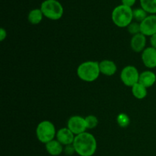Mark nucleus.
Wrapping results in <instances>:
<instances>
[{
    "mask_svg": "<svg viewBox=\"0 0 156 156\" xmlns=\"http://www.w3.org/2000/svg\"><path fill=\"white\" fill-rule=\"evenodd\" d=\"M73 145L76 153L79 156L94 155L98 146L95 137L88 132L76 136Z\"/></svg>",
    "mask_w": 156,
    "mask_h": 156,
    "instance_id": "1",
    "label": "nucleus"
},
{
    "mask_svg": "<svg viewBox=\"0 0 156 156\" xmlns=\"http://www.w3.org/2000/svg\"><path fill=\"white\" fill-rule=\"evenodd\" d=\"M77 76L81 80L86 82H94L101 74L99 62L96 61H85L78 66Z\"/></svg>",
    "mask_w": 156,
    "mask_h": 156,
    "instance_id": "2",
    "label": "nucleus"
},
{
    "mask_svg": "<svg viewBox=\"0 0 156 156\" xmlns=\"http://www.w3.org/2000/svg\"><path fill=\"white\" fill-rule=\"evenodd\" d=\"M133 11L132 8L122 4L114 8L111 14L114 24L118 27H127L133 20Z\"/></svg>",
    "mask_w": 156,
    "mask_h": 156,
    "instance_id": "3",
    "label": "nucleus"
},
{
    "mask_svg": "<svg viewBox=\"0 0 156 156\" xmlns=\"http://www.w3.org/2000/svg\"><path fill=\"white\" fill-rule=\"evenodd\" d=\"M40 9L44 17L53 21L60 19L63 15V7L57 0H44Z\"/></svg>",
    "mask_w": 156,
    "mask_h": 156,
    "instance_id": "4",
    "label": "nucleus"
},
{
    "mask_svg": "<svg viewBox=\"0 0 156 156\" xmlns=\"http://www.w3.org/2000/svg\"><path fill=\"white\" fill-rule=\"evenodd\" d=\"M56 130L54 124L49 120H44L38 123L36 129V136L41 143L47 144L55 139Z\"/></svg>",
    "mask_w": 156,
    "mask_h": 156,
    "instance_id": "5",
    "label": "nucleus"
},
{
    "mask_svg": "<svg viewBox=\"0 0 156 156\" xmlns=\"http://www.w3.org/2000/svg\"><path fill=\"white\" fill-rule=\"evenodd\" d=\"M140 73L133 66H126L120 73V79L123 85L127 87H133L138 83L140 79Z\"/></svg>",
    "mask_w": 156,
    "mask_h": 156,
    "instance_id": "6",
    "label": "nucleus"
},
{
    "mask_svg": "<svg viewBox=\"0 0 156 156\" xmlns=\"http://www.w3.org/2000/svg\"><path fill=\"white\" fill-rule=\"evenodd\" d=\"M67 127L75 136L86 132L87 126L85 118L79 115L72 116L67 121Z\"/></svg>",
    "mask_w": 156,
    "mask_h": 156,
    "instance_id": "7",
    "label": "nucleus"
},
{
    "mask_svg": "<svg viewBox=\"0 0 156 156\" xmlns=\"http://www.w3.org/2000/svg\"><path fill=\"white\" fill-rule=\"evenodd\" d=\"M140 31L146 37H152L156 34V15H148L140 22Z\"/></svg>",
    "mask_w": 156,
    "mask_h": 156,
    "instance_id": "8",
    "label": "nucleus"
},
{
    "mask_svg": "<svg viewBox=\"0 0 156 156\" xmlns=\"http://www.w3.org/2000/svg\"><path fill=\"white\" fill-rule=\"evenodd\" d=\"M142 61L149 69L156 68V49L152 47H146L141 54Z\"/></svg>",
    "mask_w": 156,
    "mask_h": 156,
    "instance_id": "9",
    "label": "nucleus"
},
{
    "mask_svg": "<svg viewBox=\"0 0 156 156\" xmlns=\"http://www.w3.org/2000/svg\"><path fill=\"white\" fill-rule=\"evenodd\" d=\"M76 136L68 127L61 128L56 133V138L62 146L73 145Z\"/></svg>",
    "mask_w": 156,
    "mask_h": 156,
    "instance_id": "10",
    "label": "nucleus"
},
{
    "mask_svg": "<svg viewBox=\"0 0 156 156\" xmlns=\"http://www.w3.org/2000/svg\"><path fill=\"white\" fill-rule=\"evenodd\" d=\"M146 36L142 33L136 34L132 37L130 41L131 49L136 53L143 52L146 49Z\"/></svg>",
    "mask_w": 156,
    "mask_h": 156,
    "instance_id": "11",
    "label": "nucleus"
},
{
    "mask_svg": "<svg viewBox=\"0 0 156 156\" xmlns=\"http://www.w3.org/2000/svg\"><path fill=\"white\" fill-rule=\"evenodd\" d=\"M99 68L101 74L107 76H112L117 70L115 62L110 59H104L99 62Z\"/></svg>",
    "mask_w": 156,
    "mask_h": 156,
    "instance_id": "12",
    "label": "nucleus"
},
{
    "mask_svg": "<svg viewBox=\"0 0 156 156\" xmlns=\"http://www.w3.org/2000/svg\"><path fill=\"white\" fill-rule=\"evenodd\" d=\"M139 82L146 88L153 86L156 83V74L150 70H146L140 73Z\"/></svg>",
    "mask_w": 156,
    "mask_h": 156,
    "instance_id": "13",
    "label": "nucleus"
},
{
    "mask_svg": "<svg viewBox=\"0 0 156 156\" xmlns=\"http://www.w3.org/2000/svg\"><path fill=\"white\" fill-rule=\"evenodd\" d=\"M47 152L52 156H58L62 154L64 149L62 145L57 140H53L45 144Z\"/></svg>",
    "mask_w": 156,
    "mask_h": 156,
    "instance_id": "14",
    "label": "nucleus"
},
{
    "mask_svg": "<svg viewBox=\"0 0 156 156\" xmlns=\"http://www.w3.org/2000/svg\"><path fill=\"white\" fill-rule=\"evenodd\" d=\"M132 94L134 97L139 100L144 99L147 96V88L144 85H141L140 82L135 84L133 87H131Z\"/></svg>",
    "mask_w": 156,
    "mask_h": 156,
    "instance_id": "15",
    "label": "nucleus"
},
{
    "mask_svg": "<svg viewBox=\"0 0 156 156\" xmlns=\"http://www.w3.org/2000/svg\"><path fill=\"white\" fill-rule=\"evenodd\" d=\"M43 17H44V15H43V12L41 9H34L30 10L28 13L27 20H28L29 23L36 25L42 21Z\"/></svg>",
    "mask_w": 156,
    "mask_h": 156,
    "instance_id": "16",
    "label": "nucleus"
},
{
    "mask_svg": "<svg viewBox=\"0 0 156 156\" xmlns=\"http://www.w3.org/2000/svg\"><path fill=\"white\" fill-rule=\"evenodd\" d=\"M140 5L148 14L156 15V0H140Z\"/></svg>",
    "mask_w": 156,
    "mask_h": 156,
    "instance_id": "17",
    "label": "nucleus"
},
{
    "mask_svg": "<svg viewBox=\"0 0 156 156\" xmlns=\"http://www.w3.org/2000/svg\"><path fill=\"white\" fill-rule=\"evenodd\" d=\"M117 122L119 126L122 128L127 127L130 123L129 117L125 113H120L117 117Z\"/></svg>",
    "mask_w": 156,
    "mask_h": 156,
    "instance_id": "18",
    "label": "nucleus"
},
{
    "mask_svg": "<svg viewBox=\"0 0 156 156\" xmlns=\"http://www.w3.org/2000/svg\"><path fill=\"white\" fill-rule=\"evenodd\" d=\"M133 19L140 23L142 22L148 16L147 12L142 8H137V9H133Z\"/></svg>",
    "mask_w": 156,
    "mask_h": 156,
    "instance_id": "19",
    "label": "nucleus"
},
{
    "mask_svg": "<svg viewBox=\"0 0 156 156\" xmlns=\"http://www.w3.org/2000/svg\"><path fill=\"white\" fill-rule=\"evenodd\" d=\"M86 122L87 129H94L98 124V119L94 115H88L85 117Z\"/></svg>",
    "mask_w": 156,
    "mask_h": 156,
    "instance_id": "20",
    "label": "nucleus"
},
{
    "mask_svg": "<svg viewBox=\"0 0 156 156\" xmlns=\"http://www.w3.org/2000/svg\"><path fill=\"white\" fill-rule=\"evenodd\" d=\"M127 30L133 36L141 33V31H140V23L137 22V21H133L127 27Z\"/></svg>",
    "mask_w": 156,
    "mask_h": 156,
    "instance_id": "21",
    "label": "nucleus"
},
{
    "mask_svg": "<svg viewBox=\"0 0 156 156\" xmlns=\"http://www.w3.org/2000/svg\"><path fill=\"white\" fill-rule=\"evenodd\" d=\"M64 152H65V153L66 154V155H73L74 152H76V151H75L73 145H69V146H66L65 149H64Z\"/></svg>",
    "mask_w": 156,
    "mask_h": 156,
    "instance_id": "22",
    "label": "nucleus"
},
{
    "mask_svg": "<svg viewBox=\"0 0 156 156\" xmlns=\"http://www.w3.org/2000/svg\"><path fill=\"white\" fill-rule=\"evenodd\" d=\"M121 2L122 5H124L128 6V7L132 8L135 5L136 0H121Z\"/></svg>",
    "mask_w": 156,
    "mask_h": 156,
    "instance_id": "23",
    "label": "nucleus"
},
{
    "mask_svg": "<svg viewBox=\"0 0 156 156\" xmlns=\"http://www.w3.org/2000/svg\"><path fill=\"white\" fill-rule=\"evenodd\" d=\"M7 37V32L3 27L0 29V41H3Z\"/></svg>",
    "mask_w": 156,
    "mask_h": 156,
    "instance_id": "24",
    "label": "nucleus"
},
{
    "mask_svg": "<svg viewBox=\"0 0 156 156\" xmlns=\"http://www.w3.org/2000/svg\"><path fill=\"white\" fill-rule=\"evenodd\" d=\"M150 44L151 47H154L156 49V34L150 37Z\"/></svg>",
    "mask_w": 156,
    "mask_h": 156,
    "instance_id": "25",
    "label": "nucleus"
}]
</instances>
